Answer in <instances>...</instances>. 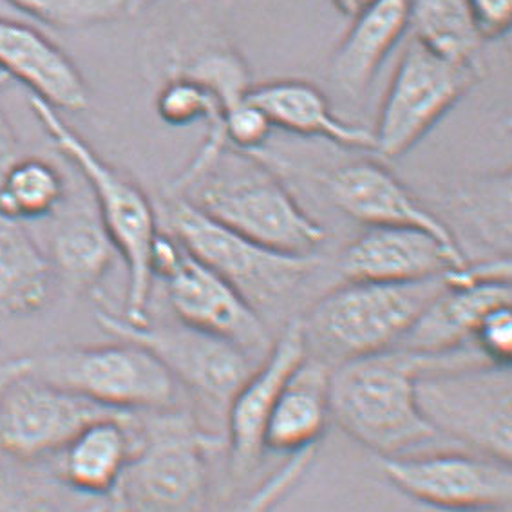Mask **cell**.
<instances>
[{
    "mask_svg": "<svg viewBox=\"0 0 512 512\" xmlns=\"http://www.w3.org/2000/svg\"><path fill=\"white\" fill-rule=\"evenodd\" d=\"M475 357L482 353L471 342L438 355L391 348L342 361L330 373V417L375 455H404L438 437L418 409V375Z\"/></svg>",
    "mask_w": 512,
    "mask_h": 512,
    "instance_id": "obj_1",
    "label": "cell"
},
{
    "mask_svg": "<svg viewBox=\"0 0 512 512\" xmlns=\"http://www.w3.org/2000/svg\"><path fill=\"white\" fill-rule=\"evenodd\" d=\"M174 189L241 236L294 256H313L324 228L306 214L257 154L225 147L209 163L183 171Z\"/></svg>",
    "mask_w": 512,
    "mask_h": 512,
    "instance_id": "obj_2",
    "label": "cell"
},
{
    "mask_svg": "<svg viewBox=\"0 0 512 512\" xmlns=\"http://www.w3.org/2000/svg\"><path fill=\"white\" fill-rule=\"evenodd\" d=\"M29 105L51 142L87 181L98 216L127 266V299L122 319L134 326L149 321L147 306L152 290V248L160 234L156 212L147 194L64 122L57 109L31 96Z\"/></svg>",
    "mask_w": 512,
    "mask_h": 512,
    "instance_id": "obj_3",
    "label": "cell"
},
{
    "mask_svg": "<svg viewBox=\"0 0 512 512\" xmlns=\"http://www.w3.org/2000/svg\"><path fill=\"white\" fill-rule=\"evenodd\" d=\"M140 420V437L120 484L122 512H198L209 484L210 451L223 438L174 409Z\"/></svg>",
    "mask_w": 512,
    "mask_h": 512,
    "instance_id": "obj_4",
    "label": "cell"
},
{
    "mask_svg": "<svg viewBox=\"0 0 512 512\" xmlns=\"http://www.w3.org/2000/svg\"><path fill=\"white\" fill-rule=\"evenodd\" d=\"M415 391L418 409L437 435L511 464V366L480 357L451 362L422 371Z\"/></svg>",
    "mask_w": 512,
    "mask_h": 512,
    "instance_id": "obj_5",
    "label": "cell"
},
{
    "mask_svg": "<svg viewBox=\"0 0 512 512\" xmlns=\"http://www.w3.org/2000/svg\"><path fill=\"white\" fill-rule=\"evenodd\" d=\"M446 275L417 283L348 281L323 295L303 319L308 342L342 361L391 350L444 290Z\"/></svg>",
    "mask_w": 512,
    "mask_h": 512,
    "instance_id": "obj_6",
    "label": "cell"
},
{
    "mask_svg": "<svg viewBox=\"0 0 512 512\" xmlns=\"http://www.w3.org/2000/svg\"><path fill=\"white\" fill-rule=\"evenodd\" d=\"M171 236L225 279L259 315L292 299L317 266L315 256H294L265 247L225 227L185 198L167 207Z\"/></svg>",
    "mask_w": 512,
    "mask_h": 512,
    "instance_id": "obj_7",
    "label": "cell"
},
{
    "mask_svg": "<svg viewBox=\"0 0 512 512\" xmlns=\"http://www.w3.org/2000/svg\"><path fill=\"white\" fill-rule=\"evenodd\" d=\"M28 373L120 411H165L176 400L178 382L171 373L152 353L129 341L28 357Z\"/></svg>",
    "mask_w": 512,
    "mask_h": 512,
    "instance_id": "obj_8",
    "label": "cell"
},
{
    "mask_svg": "<svg viewBox=\"0 0 512 512\" xmlns=\"http://www.w3.org/2000/svg\"><path fill=\"white\" fill-rule=\"evenodd\" d=\"M152 277L167 285V295L180 323L234 344L259 362L270 350L263 315L203 265L171 234H158L151 257Z\"/></svg>",
    "mask_w": 512,
    "mask_h": 512,
    "instance_id": "obj_9",
    "label": "cell"
},
{
    "mask_svg": "<svg viewBox=\"0 0 512 512\" xmlns=\"http://www.w3.org/2000/svg\"><path fill=\"white\" fill-rule=\"evenodd\" d=\"M482 76L480 69L438 57L411 37L389 82L373 129L375 152L400 158L446 116Z\"/></svg>",
    "mask_w": 512,
    "mask_h": 512,
    "instance_id": "obj_10",
    "label": "cell"
},
{
    "mask_svg": "<svg viewBox=\"0 0 512 512\" xmlns=\"http://www.w3.org/2000/svg\"><path fill=\"white\" fill-rule=\"evenodd\" d=\"M95 299V297H93ZM95 315L105 332L120 341L142 346L162 362L172 379L189 388L209 408L227 413L228 402L236 395L257 362L234 344L187 324H152L134 326L95 299Z\"/></svg>",
    "mask_w": 512,
    "mask_h": 512,
    "instance_id": "obj_11",
    "label": "cell"
},
{
    "mask_svg": "<svg viewBox=\"0 0 512 512\" xmlns=\"http://www.w3.org/2000/svg\"><path fill=\"white\" fill-rule=\"evenodd\" d=\"M400 493L435 511H503L511 505V464L485 455L377 456Z\"/></svg>",
    "mask_w": 512,
    "mask_h": 512,
    "instance_id": "obj_12",
    "label": "cell"
},
{
    "mask_svg": "<svg viewBox=\"0 0 512 512\" xmlns=\"http://www.w3.org/2000/svg\"><path fill=\"white\" fill-rule=\"evenodd\" d=\"M124 413L131 411L105 408L35 379L26 370L0 395V451L20 460L51 455L89 424Z\"/></svg>",
    "mask_w": 512,
    "mask_h": 512,
    "instance_id": "obj_13",
    "label": "cell"
},
{
    "mask_svg": "<svg viewBox=\"0 0 512 512\" xmlns=\"http://www.w3.org/2000/svg\"><path fill=\"white\" fill-rule=\"evenodd\" d=\"M444 290L400 339L399 350L438 355L471 344L487 313L511 304V256H498L451 270Z\"/></svg>",
    "mask_w": 512,
    "mask_h": 512,
    "instance_id": "obj_14",
    "label": "cell"
},
{
    "mask_svg": "<svg viewBox=\"0 0 512 512\" xmlns=\"http://www.w3.org/2000/svg\"><path fill=\"white\" fill-rule=\"evenodd\" d=\"M308 350L303 319H292L228 402L225 442L236 475H248L259 464L265 453L268 418L286 382L308 357Z\"/></svg>",
    "mask_w": 512,
    "mask_h": 512,
    "instance_id": "obj_15",
    "label": "cell"
},
{
    "mask_svg": "<svg viewBox=\"0 0 512 512\" xmlns=\"http://www.w3.org/2000/svg\"><path fill=\"white\" fill-rule=\"evenodd\" d=\"M326 189L337 209L368 228H417L440 239L447 247L462 250L446 223L427 210L413 192L380 163L371 160L346 163L332 172Z\"/></svg>",
    "mask_w": 512,
    "mask_h": 512,
    "instance_id": "obj_16",
    "label": "cell"
},
{
    "mask_svg": "<svg viewBox=\"0 0 512 512\" xmlns=\"http://www.w3.org/2000/svg\"><path fill=\"white\" fill-rule=\"evenodd\" d=\"M462 250L417 228H368L344 248L339 261L348 281L417 283L467 265Z\"/></svg>",
    "mask_w": 512,
    "mask_h": 512,
    "instance_id": "obj_17",
    "label": "cell"
},
{
    "mask_svg": "<svg viewBox=\"0 0 512 512\" xmlns=\"http://www.w3.org/2000/svg\"><path fill=\"white\" fill-rule=\"evenodd\" d=\"M0 71L22 82L57 111H84L86 80L73 60L37 29L0 17Z\"/></svg>",
    "mask_w": 512,
    "mask_h": 512,
    "instance_id": "obj_18",
    "label": "cell"
},
{
    "mask_svg": "<svg viewBox=\"0 0 512 512\" xmlns=\"http://www.w3.org/2000/svg\"><path fill=\"white\" fill-rule=\"evenodd\" d=\"M250 100L272 127L306 138H321L353 151H375L373 131L348 124L333 113L319 87L304 80L283 78L250 87Z\"/></svg>",
    "mask_w": 512,
    "mask_h": 512,
    "instance_id": "obj_19",
    "label": "cell"
},
{
    "mask_svg": "<svg viewBox=\"0 0 512 512\" xmlns=\"http://www.w3.org/2000/svg\"><path fill=\"white\" fill-rule=\"evenodd\" d=\"M411 0H371L351 20V28L333 53L330 76L353 100L366 95L380 66L409 29Z\"/></svg>",
    "mask_w": 512,
    "mask_h": 512,
    "instance_id": "obj_20",
    "label": "cell"
},
{
    "mask_svg": "<svg viewBox=\"0 0 512 512\" xmlns=\"http://www.w3.org/2000/svg\"><path fill=\"white\" fill-rule=\"evenodd\" d=\"M332 368L306 357L288 379L265 429V451L295 455L317 447L330 422Z\"/></svg>",
    "mask_w": 512,
    "mask_h": 512,
    "instance_id": "obj_21",
    "label": "cell"
},
{
    "mask_svg": "<svg viewBox=\"0 0 512 512\" xmlns=\"http://www.w3.org/2000/svg\"><path fill=\"white\" fill-rule=\"evenodd\" d=\"M140 437L136 413L96 420L62 449V475L80 493H113Z\"/></svg>",
    "mask_w": 512,
    "mask_h": 512,
    "instance_id": "obj_22",
    "label": "cell"
},
{
    "mask_svg": "<svg viewBox=\"0 0 512 512\" xmlns=\"http://www.w3.org/2000/svg\"><path fill=\"white\" fill-rule=\"evenodd\" d=\"M49 263L76 290H95L118 256L96 207L76 205L53 214Z\"/></svg>",
    "mask_w": 512,
    "mask_h": 512,
    "instance_id": "obj_23",
    "label": "cell"
},
{
    "mask_svg": "<svg viewBox=\"0 0 512 512\" xmlns=\"http://www.w3.org/2000/svg\"><path fill=\"white\" fill-rule=\"evenodd\" d=\"M53 268L19 219L0 212V312L31 315L46 306Z\"/></svg>",
    "mask_w": 512,
    "mask_h": 512,
    "instance_id": "obj_24",
    "label": "cell"
},
{
    "mask_svg": "<svg viewBox=\"0 0 512 512\" xmlns=\"http://www.w3.org/2000/svg\"><path fill=\"white\" fill-rule=\"evenodd\" d=\"M413 38L438 57L482 71V38L465 0H411Z\"/></svg>",
    "mask_w": 512,
    "mask_h": 512,
    "instance_id": "obj_25",
    "label": "cell"
},
{
    "mask_svg": "<svg viewBox=\"0 0 512 512\" xmlns=\"http://www.w3.org/2000/svg\"><path fill=\"white\" fill-rule=\"evenodd\" d=\"M64 201V176L40 158H20L0 185V212L19 221L53 216Z\"/></svg>",
    "mask_w": 512,
    "mask_h": 512,
    "instance_id": "obj_26",
    "label": "cell"
},
{
    "mask_svg": "<svg viewBox=\"0 0 512 512\" xmlns=\"http://www.w3.org/2000/svg\"><path fill=\"white\" fill-rule=\"evenodd\" d=\"M156 111L163 122L172 127H187L196 122L209 124V138L203 143L196 158L209 160L227 147L221 133V104L216 95L209 87L203 86L200 80L178 71L163 84L156 96Z\"/></svg>",
    "mask_w": 512,
    "mask_h": 512,
    "instance_id": "obj_27",
    "label": "cell"
},
{
    "mask_svg": "<svg viewBox=\"0 0 512 512\" xmlns=\"http://www.w3.org/2000/svg\"><path fill=\"white\" fill-rule=\"evenodd\" d=\"M17 10L53 28L80 29L116 19L127 0H10Z\"/></svg>",
    "mask_w": 512,
    "mask_h": 512,
    "instance_id": "obj_28",
    "label": "cell"
},
{
    "mask_svg": "<svg viewBox=\"0 0 512 512\" xmlns=\"http://www.w3.org/2000/svg\"><path fill=\"white\" fill-rule=\"evenodd\" d=\"M317 456V447L288 455V460L257 485L232 512H274L275 507L301 484Z\"/></svg>",
    "mask_w": 512,
    "mask_h": 512,
    "instance_id": "obj_29",
    "label": "cell"
},
{
    "mask_svg": "<svg viewBox=\"0 0 512 512\" xmlns=\"http://www.w3.org/2000/svg\"><path fill=\"white\" fill-rule=\"evenodd\" d=\"M272 129L274 127L266 120L263 111L250 100V96L228 107L221 118L223 140L234 151L257 154Z\"/></svg>",
    "mask_w": 512,
    "mask_h": 512,
    "instance_id": "obj_30",
    "label": "cell"
},
{
    "mask_svg": "<svg viewBox=\"0 0 512 512\" xmlns=\"http://www.w3.org/2000/svg\"><path fill=\"white\" fill-rule=\"evenodd\" d=\"M473 346L485 361L496 366H511L512 310L511 304H502L485 315L473 333Z\"/></svg>",
    "mask_w": 512,
    "mask_h": 512,
    "instance_id": "obj_31",
    "label": "cell"
},
{
    "mask_svg": "<svg viewBox=\"0 0 512 512\" xmlns=\"http://www.w3.org/2000/svg\"><path fill=\"white\" fill-rule=\"evenodd\" d=\"M465 4L482 42L496 40L509 33L512 24V0H465Z\"/></svg>",
    "mask_w": 512,
    "mask_h": 512,
    "instance_id": "obj_32",
    "label": "cell"
},
{
    "mask_svg": "<svg viewBox=\"0 0 512 512\" xmlns=\"http://www.w3.org/2000/svg\"><path fill=\"white\" fill-rule=\"evenodd\" d=\"M22 158L20 143L17 133L6 118V114L0 111V185L10 172L11 167Z\"/></svg>",
    "mask_w": 512,
    "mask_h": 512,
    "instance_id": "obj_33",
    "label": "cell"
},
{
    "mask_svg": "<svg viewBox=\"0 0 512 512\" xmlns=\"http://www.w3.org/2000/svg\"><path fill=\"white\" fill-rule=\"evenodd\" d=\"M0 512H60L51 503L35 498V496H24L11 500Z\"/></svg>",
    "mask_w": 512,
    "mask_h": 512,
    "instance_id": "obj_34",
    "label": "cell"
},
{
    "mask_svg": "<svg viewBox=\"0 0 512 512\" xmlns=\"http://www.w3.org/2000/svg\"><path fill=\"white\" fill-rule=\"evenodd\" d=\"M28 370V357H19L13 361L0 362V395L10 384L11 380L17 379L20 373Z\"/></svg>",
    "mask_w": 512,
    "mask_h": 512,
    "instance_id": "obj_35",
    "label": "cell"
},
{
    "mask_svg": "<svg viewBox=\"0 0 512 512\" xmlns=\"http://www.w3.org/2000/svg\"><path fill=\"white\" fill-rule=\"evenodd\" d=\"M370 2L371 0H333L335 8L350 20L355 19Z\"/></svg>",
    "mask_w": 512,
    "mask_h": 512,
    "instance_id": "obj_36",
    "label": "cell"
},
{
    "mask_svg": "<svg viewBox=\"0 0 512 512\" xmlns=\"http://www.w3.org/2000/svg\"><path fill=\"white\" fill-rule=\"evenodd\" d=\"M151 2H154V0H127V11H131V13L140 11L145 6H149Z\"/></svg>",
    "mask_w": 512,
    "mask_h": 512,
    "instance_id": "obj_37",
    "label": "cell"
},
{
    "mask_svg": "<svg viewBox=\"0 0 512 512\" xmlns=\"http://www.w3.org/2000/svg\"><path fill=\"white\" fill-rule=\"evenodd\" d=\"M11 78L10 76L6 75L4 71H0V93L8 87V84H10Z\"/></svg>",
    "mask_w": 512,
    "mask_h": 512,
    "instance_id": "obj_38",
    "label": "cell"
},
{
    "mask_svg": "<svg viewBox=\"0 0 512 512\" xmlns=\"http://www.w3.org/2000/svg\"><path fill=\"white\" fill-rule=\"evenodd\" d=\"M87 512H107V509L102 507V505H93V507H91Z\"/></svg>",
    "mask_w": 512,
    "mask_h": 512,
    "instance_id": "obj_39",
    "label": "cell"
},
{
    "mask_svg": "<svg viewBox=\"0 0 512 512\" xmlns=\"http://www.w3.org/2000/svg\"><path fill=\"white\" fill-rule=\"evenodd\" d=\"M433 512H500V511H435V509H431Z\"/></svg>",
    "mask_w": 512,
    "mask_h": 512,
    "instance_id": "obj_40",
    "label": "cell"
}]
</instances>
